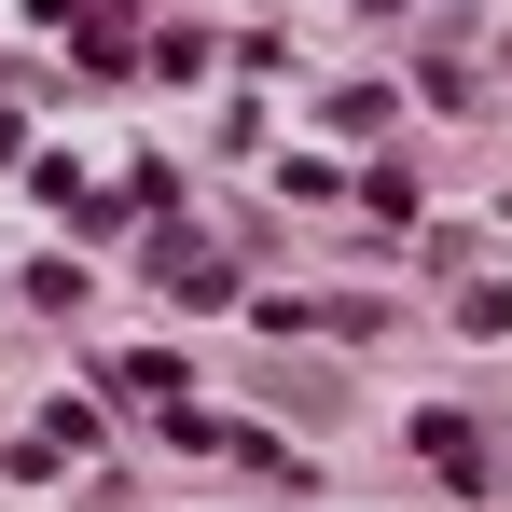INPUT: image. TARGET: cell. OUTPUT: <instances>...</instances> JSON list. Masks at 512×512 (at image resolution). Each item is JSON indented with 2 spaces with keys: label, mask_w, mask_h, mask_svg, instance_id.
Wrapping results in <instances>:
<instances>
[{
  "label": "cell",
  "mask_w": 512,
  "mask_h": 512,
  "mask_svg": "<svg viewBox=\"0 0 512 512\" xmlns=\"http://www.w3.org/2000/svg\"><path fill=\"white\" fill-rule=\"evenodd\" d=\"M416 457L457 485V499H485V485H499V457H485V429H471V416H416Z\"/></svg>",
  "instance_id": "6da1fadb"
},
{
  "label": "cell",
  "mask_w": 512,
  "mask_h": 512,
  "mask_svg": "<svg viewBox=\"0 0 512 512\" xmlns=\"http://www.w3.org/2000/svg\"><path fill=\"white\" fill-rule=\"evenodd\" d=\"M457 319H471V346H512V291H485V277H471V291H457Z\"/></svg>",
  "instance_id": "7a4b0ae2"
}]
</instances>
